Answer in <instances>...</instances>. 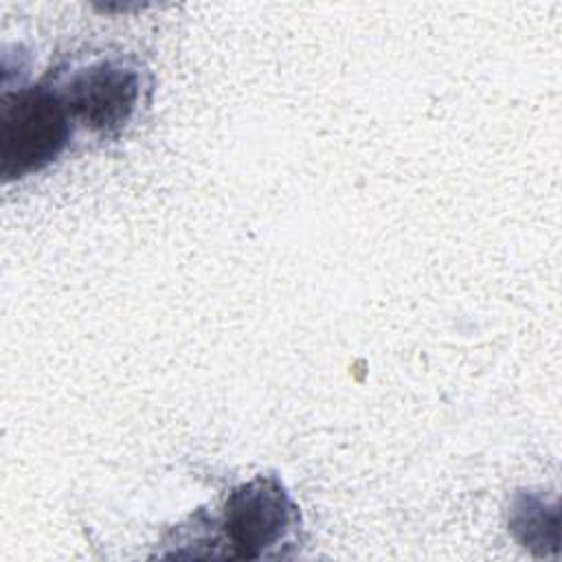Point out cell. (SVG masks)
<instances>
[{"instance_id": "cell-1", "label": "cell", "mask_w": 562, "mask_h": 562, "mask_svg": "<svg viewBox=\"0 0 562 562\" xmlns=\"http://www.w3.org/2000/svg\"><path fill=\"white\" fill-rule=\"evenodd\" d=\"M75 121L57 83L4 92L0 105V176L20 180L53 165L72 138Z\"/></svg>"}, {"instance_id": "cell-2", "label": "cell", "mask_w": 562, "mask_h": 562, "mask_svg": "<svg viewBox=\"0 0 562 562\" xmlns=\"http://www.w3.org/2000/svg\"><path fill=\"white\" fill-rule=\"evenodd\" d=\"M296 527L299 507L274 474H257L226 496L222 531L235 558L261 560L277 555Z\"/></svg>"}, {"instance_id": "cell-3", "label": "cell", "mask_w": 562, "mask_h": 562, "mask_svg": "<svg viewBox=\"0 0 562 562\" xmlns=\"http://www.w3.org/2000/svg\"><path fill=\"white\" fill-rule=\"evenodd\" d=\"M75 125L114 136L136 114L143 92V70L130 57H103L75 68L57 83Z\"/></svg>"}]
</instances>
